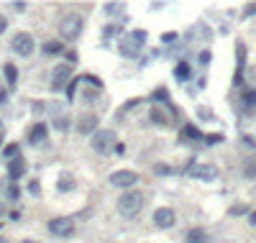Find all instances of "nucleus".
<instances>
[{
  "instance_id": "nucleus-41",
  "label": "nucleus",
  "mask_w": 256,
  "mask_h": 243,
  "mask_svg": "<svg viewBox=\"0 0 256 243\" xmlns=\"http://www.w3.org/2000/svg\"><path fill=\"white\" fill-rule=\"evenodd\" d=\"M249 223H251V225H256V213H249Z\"/></svg>"
},
{
  "instance_id": "nucleus-25",
  "label": "nucleus",
  "mask_w": 256,
  "mask_h": 243,
  "mask_svg": "<svg viewBox=\"0 0 256 243\" xmlns=\"http://www.w3.org/2000/svg\"><path fill=\"white\" fill-rule=\"evenodd\" d=\"M174 169L169 167V164H164V161H159V164H154V174H159V177H169Z\"/></svg>"
},
{
  "instance_id": "nucleus-33",
  "label": "nucleus",
  "mask_w": 256,
  "mask_h": 243,
  "mask_svg": "<svg viewBox=\"0 0 256 243\" xmlns=\"http://www.w3.org/2000/svg\"><path fill=\"white\" fill-rule=\"evenodd\" d=\"M64 54H67V64L72 67V64L77 62V51H64Z\"/></svg>"
},
{
  "instance_id": "nucleus-22",
  "label": "nucleus",
  "mask_w": 256,
  "mask_h": 243,
  "mask_svg": "<svg viewBox=\"0 0 256 243\" xmlns=\"http://www.w3.org/2000/svg\"><path fill=\"white\" fill-rule=\"evenodd\" d=\"M200 136L203 133H200L197 126H185L182 128V138H187V141H200Z\"/></svg>"
},
{
  "instance_id": "nucleus-8",
  "label": "nucleus",
  "mask_w": 256,
  "mask_h": 243,
  "mask_svg": "<svg viewBox=\"0 0 256 243\" xmlns=\"http://www.w3.org/2000/svg\"><path fill=\"white\" fill-rule=\"evenodd\" d=\"M136 182H139V174L133 172V169H118V172L110 174V184H113V187H120L123 192L131 190Z\"/></svg>"
},
{
  "instance_id": "nucleus-35",
  "label": "nucleus",
  "mask_w": 256,
  "mask_h": 243,
  "mask_svg": "<svg viewBox=\"0 0 256 243\" xmlns=\"http://www.w3.org/2000/svg\"><path fill=\"white\" fill-rule=\"evenodd\" d=\"M113 151H116V156H123V154H126V146H123V143H116Z\"/></svg>"
},
{
  "instance_id": "nucleus-2",
  "label": "nucleus",
  "mask_w": 256,
  "mask_h": 243,
  "mask_svg": "<svg viewBox=\"0 0 256 243\" xmlns=\"http://www.w3.org/2000/svg\"><path fill=\"white\" fill-rule=\"evenodd\" d=\"M143 44H146V31L133 28V31H128V34H123V39H120V54L128 57V59H136Z\"/></svg>"
},
{
  "instance_id": "nucleus-38",
  "label": "nucleus",
  "mask_w": 256,
  "mask_h": 243,
  "mask_svg": "<svg viewBox=\"0 0 256 243\" xmlns=\"http://www.w3.org/2000/svg\"><path fill=\"white\" fill-rule=\"evenodd\" d=\"M200 118H205V120H210L213 115H210V110L208 108H200Z\"/></svg>"
},
{
  "instance_id": "nucleus-9",
  "label": "nucleus",
  "mask_w": 256,
  "mask_h": 243,
  "mask_svg": "<svg viewBox=\"0 0 256 243\" xmlns=\"http://www.w3.org/2000/svg\"><path fill=\"white\" fill-rule=\"evenodd\" d=\"M187 174L195 177V179H203V182H213V179H218V167L215 164H192L187 169Z\"/></svg>"
},
{
  "instance_id": "nucleus-19",
  "label": "nucleus",
  "mask_w": 256,
  "mask_h": 243,
  "mask_svg": "<svg viewBox=\"0 0 256 243\" xmlns=\"http://www.w3.org/2000/svg\"><path fill=\"white\" fill-rule=\"evenodd\" d=\"M190 74H192V69H190V64H187V62H180L174 67V77L180 82H187V80H190Z\"/></svg>"
},
{
  "instance_id": "nucleus-11",
  "label": "nucleus",
  "mask_w": 256,
  "mask_h": 243,
  "mask_svg": "<svg viewBox=\"0 0 256 243\" xmlns=\"http://www.w3.org/2000/svg\"><path fill=\"white\" fill-rule=\"evenodd\" d=\"M74 131H77L80 136H93L95 131H97V115H93V113H82L80 118H77Z\"/></svg>"
},
{
  "instance_id": "nucleus-21",
  "label": "nucleus",
  "mask_w": 256,
  "mask_h": 243,
  "mask_svg": "<svg viewBox=\"0 0 256 243\" xmlns=\"http://www.w3.org/2000/svg\"><path fill=\"white\" fill-rule=\"evenodd\" d=\"M149 115H151V123H157V126H169V123H172V120L166 118L159 108H151V113H149Z\"/></svg>"
},
{
  "instance_id": "nucleus-3",
  "label": "nucleus",
  "mask_w": 256,
  "mask_h": 243,
  "mask_svg": "<svg viewBox=\"0 0 256 243\" xmlns=\"http://www.w3.org/2000/svg\"><path fill=\"white\" fill-rule=\"evenodd\" d=\"M82 31H85V18H82V13H67L59 21V34H62L64 41H77Z\"/></svg>"
},
{
  "instance_id": "nucleus-12",
  "label": "nucleus",
  "mask_w": 256,
  "mask_h": 243,
  "mask_svg": "<svg viewBox=\"0 0 256 243\" xmlns=\"http://www.w3.org/2000/svg\"><path fill=\"white\" fill-rule=\"evenodd\" d=\"M47 133H49V126L44 123V120H39V123H33L28 131V143L31 146H39V143L47 141Z\"/></svg>"
},
{
  "instance_id": "nucleus-31",
  "label": "nucleus",
  "mask_w": 256,
  "mask_h": 243,
  "mask_svg": "<svg viewBox=\"0 0 256 243\" xmlns=\"http://www.w3.org/2000/svg\"><path fill=\"white\" fill-rule=\"evenodd\" d=\"M28 192L33 195V197H39V192H41V187H39V182L33 179V182H28Z\"/></svg>"
},
{
  "instance_id": "nucleus-6",
  "label": "nucleus",
  "mask_w": 256,
  "mask_h": 243,
  "mask_svg": "<svg viewBox=\"0 0 256 243\" xmlns=\"http://www.w3.org/2000/svg\"><path fill=\"white\" fill-rule=\"evenodd\" d=\"M113 146H116V131H110V128H97L95 133H93V149H95L97 154H108Z\"/></svg>"
},
{
  "instance_id": "nucleus-14",
  "label": "nucleus",
  "mask_w": 256,
  "mask_h": 243,
  "mask_svg": "<svg viewBox=\"0 0 256 243\" xmlns=\"http://www.w3.org/2000/svg\"><path fill=\"white\" fill-rule=\"evenodd\" d=\"M236 57H238V69H236L233 82L241 85L243 82V67H246V46H243V41H236Z\"/></svg>"
},
{
  "instance_id": "nucleus-23",
  "label": "nucleus",
  "mask_w": 256,
  "mask_h": 243,
  "mask_svg": "<svg viewBox=\"0 0 256 243\" xmlns=\"http://www.w3.org/2000/svg\"><path fill=\"white\" fill-rule=\"evenodd\" d=\"M3 69H5V80H8V85H10V87H13V85L18 82V69L13 67V64H5V67H3Z\"/></svg>"
},
{
  "instance_id": "nucleus-36",
  "label": "nucleus",
  "mask_w": 256,
  "mask_h": 243,
  "mask_svg": "<svg viewBox=\"0 0 256 243\" xmlns=\"http://www.w3.org/2000/svg\"><path fill=\"white\" fill-rule=\"evenodd\" d=\"M13 8H16V10H21V13H23V10H26L28 5H26V0H16V3H13Z\"/></svg>"
},
{
  "instance_id": "nucleus-37",
  "label": "nucleus",
  "mask_w": 256,
  "mask_h": 243,
  "mask_svg": "<svg viewBox=\"0 0 256 243\" xmlns=\"http://www.w3.org/2000/svg\"><path fill=\"white\" fill-rule=\"evenodd\" d=\"M174 39H177L174 31H169V34H164V36H162V41H164V44H169V41H174Z\"/></svg>"
},
{
  "instance_id": "nucleus-4",
  "label": "nucleus",
  "mask_w": 256,
  "mask_h": 243,
  "mask_svg": "<svg viewBox=\"0 0 256 243\" xmlns=\"http://www.w3.org/2000/svg\"><path fill=\"white\" fill-rule=\"evenodd\" d=\"M10 49H13L18 57H31L33 49H36V41H33V36L28 34V31H18V34L13 36V41H10Z\"/></svg>"
},
{
  "instance_id": "nucleus-26",
  "label": "nucleus",
  "mask_w": 256,
  "mask_h": 243,
  "mask_svg": "<svg viewBox=\"0 0 256 243\" xmlns=\"http://www.w3.org/2000/svg\"><path fill=\"white\" fill-rule=\"evenodd\" d=\"M103 10H105L108 16H116L118 10H126V5H123V3H105V5H103Z\"/></svg>"
},
{
  "instance_id": "nucleus-20",
  "label": "nucleus",
  "mask_w": 256,
  "mask_h": 243,
  "mask_svg": "<svg viewBox=\"0 0 256 243\" xmlns=\"http://www.w3.org/2000/svg\"><path fill=\"white\" fill-rule=\"evenodd\" d=\"M241 103H243V110H254L256 108V90H246L241 95Z\"/></svg>"
},
{
  "instance_id": "nucleus-32",
  "label": "nucleus",
  "mask_w": 256,
  "mask_h": 243,
  "mask_svg": "<svg viewBox=\"0 0 256 243\" xmlns=\"http://www.w3.org/2000/svg\"><path fill=\"white\" fill-rule=\"evenodd\" d=\"M8 197H10V200H21V190H18V187H10V190H8Z\"/></svg>"
},
{
  "instance_id": "nucleus-44",
  "label": "nucleus",
  "mask_w": 256,
  "mask_h": 243,
  "mask_svg": "<svg viewBox=\"0 0 256 243\" xmlns=\"http://www.w3.org/2000/svg\"><path fill=\"white\" fill-rule=\"evenodd\" d=\"M0 243H10V241H8V238H0Z\"/></svg>"
},
{
  "instance_id": "nucleus-7",
  "label": "nucleus",
  "mask_w": 256,
  "mask_h": 243,
  "mask_svg": "<svg viewBox=\"0 0 256 243\" xmlns=\"http://www.w3.org/2000/svg\"><path fill=\"white\" fill-rule=\"evenodd\" d=\"M49 230H51V236H57V238H70L74 233V220L72 218H51L49 220Z\"/></svg>"
},
{
  "instance_id": "nucleus-15",
  "label": "nucleus",
  "mask_w": 256,
  "mask_h": 243,
  "mask_svg": "<svg viewBox=\"0 0 256 243\" xmlns=\"http://www.w3.org/2000/svg\"><path fill=\"white\" fill-rule=\"evenodd\" d=\"M41 54H44V57H57V54H64V41H44L41 44Z\"/></svg>"
},
{
  "instance_id": "nucleus-34",
  "label": "nucleus",
  "mask_w": 256,
  "mask_h": 243,
  "mask_svg": "<svg viewBox=\"0 0 256 243\" xmlns=\"http://www.w3.org/2000/svg\"><path fill=\"white\" fill-rule=\"evenodd\" d=\"M200 64H210V51H200Z\"/></svg>"
},
{
  "instance_id": "nucleus-17",
  "label": "nucleus",
  "mask_w": 256,
  "mask_h": 243,
  "mask_svg": "<svg viewBox=\"0 0 256 243\" xmlns=\"http://www.w3.org/2000/svg\"><path fill=\"white\" fill-rule=\"evenodd\" d=\"M54 128H57L59 133H67V131L72 128V123H70V115H64V113H57V115H54Z\"/></svg>"
},
{
  "instance_id": "nucleus-18",
  "label": "nucleus",
  "mask_w": 256,
  "mask_h": 243,
  "mask_svg": "<svg viewBox=\"0 0 256 243\" xmlns=\"http://www.w3.org/2000/svg\"><path fill=\"white\" fill-rule=\"evenodd\" d=\"M74 187H77V182L72 179V174H62L59 177V182H57V190L59 192H72Z\"/></svg>"
},
{
  "instance_id": "nucleus-5",
  "label": "nucleus",
  "mask_w": 256,
  "mask_h": 243,
  "mask_svg": "<svg viewBox=\"0 0 256 243\" xmlns=\"http://www.w3.org/2000/svg\"><path fill=\"white\" fill-rule=\"evenodd\" d=\"M70 82H72V67L67 62L57 64V67L51 69V90L54 92H62L64 87H70Z\"/></svg>"
},
{
  "instance_id": "nucleus-24",
  "label": "nucleus",
  "mask_w": 256,
  "mask_h": 243,
  "mask_svg": "<svg viewBox=\"0 0 256 243\" xmlns=\"http://www.w3.org/2000/svg\"><path fill=\"white\" fill-rule=\"evenodd\" d=\"M18 151H21V146H18V143H8V146L3 149V156L10 161V159H16V156H18Z\"/></svg>"
},
{
  "instance_id": "nucleus-28",
  "label": "nucleus",
  "mask_w": 256,
  "mask_h": 243,
  "mask_svg": "<svg viewBox=\"0 0 256 243\" xmlns=\"http://www.w3.org/2000/svg\"><path fill=\"white\" fill-rule=\"evenodd\" d=\"M243 177H246V179H256V161H246V167H243Z\"/></svg>"
},
{
  "instance_id": "nucleus-39",
  "label": "nucleus",
  "mask_w": 256,
  "mask_h": 243,
  "mask_svg": "<svg viewBox=\"0 0 256 243\" xmlns=\"http://www.w3.org/2000/svg\"><path fill=\"white\" fill-rule=\"evenodd\" d=\"M5 28H8V18H5V16H0V34H3Z\"/></svg>"
},
{
  "instance_id": "nucleus-42",
  "label": "nucleus",
  "mask_w": 256,
  "mask_h": 243,
  "mask_svg": "<svg viewBox=\"0 0 256 243\" xmlns=\"http://www.w3.org/2000/svg\"><path fill=\"white\" fill-rule=\"evenodd\" d=\"M5 215V207H3V202H0V218H3Z\"/></svg>"
},
{
  "instance_id": "nucleus-45",
  "label": "nucleus",
  "mask_w": 256,
  "mask_h": 243,
  "mask_svg": "<svg viewBox=\"0 0 256 243\" xmlns=\"http://www.w3.org/2000/svg\"><path fill=\"white\" fill-rule=\"evenodd\" d=\"M23 243H39V241H23Z\"/></svg>"
},
{
  "instance_id": "nucleus-10",
  "label": "nucleus",
  "mask_w": 256,
  "mask_h": 243,
  "mask_svg": "<svg viewBox=\"0 0 256 243\" xmlns=\"http://www.w3.org/2000/svg\"><path fill=\"white\" fill-rule=\"evenodd\" d=\"M177 223V213L172 207H159V210H154V225L166 230V228H172Z\"/></svg>"
},
{
  "instance_id": "nucleus-1",
  "label": "nucleus",
  "mask_w": 256,
  "mask_h": 243,
  "mask_svg": "<svg viewBox=\"0 0 256 243\" xmlns=\"http://www.w3.org/2000/svg\"><path fill=\"white\" fill-rule=\"evenodd\" d=\"M143 207V192L139 190H126L118 197V213L123 218H136Z\"/></svg>"
},
{
  "instance_id": "nucleus-27",
  "label": "nucleus",
  "mask_w": 256,
  "mask_h": 243,
  "mask_svg": "<svg viewBox=\"0 0 256 243\" xmlns=\"http://www.w3.org/2000/svg\"><path fill=\"white\" fill-rule=\"evenodd\" d=\"M120 31H123V28H120L118 23H113V26H105V28H103V36H105V39H113V36L120 34Z\"/></svg>"
},
{
  "instance_id": "nucleus-40",
  "label": "nucleus",
  "mask_w": 256,
  "mask_h": 243,
  "mask_svg": "<svg viewBox=\"0 0 256 243\" xmlns=\"http://www.w3.org/2000/svg\"><path fill=\"white\" fill-rule=\"evenodd\" d=\"M0 103H3V105L8 103V92H5V90H0Z\"/></svg>"
},
{
  "instance_id": "nucleus-29",
  "label": "nucleus",
  "mask_w": 256,
  "mask_h": 243,
  "mask_svg": "<svg viewBox=\"0 0 256 243\" xmlns=\"http://www.w3.org/2000/svg\"><path fill=\"white\" fill-rule=\"evenodd\" d=\"M228 213H231V215H243V213H249V207H246V205H233Z\"/></svg>"
},
{
  "instance_id": "nucleus-13",
  "label": "nucleus",
  "mask_w": 256,
  "mask_h": 243,
  "mask_svg": "<svg viewBox=\"0 0 256 243\" xmlns=\"http://www.w3.org/2000/svg\"><path fill=\"white\" fill-rule=\"evenodd\" d=\"M26 169H28V164H26L23 156H16V159H10V161H8V177H10L13 182H18L21 177L26 174Z\"/></svg>"
},
{
  "instance_id": "nucleus-30",
  "label": "nucleus",
  "mask_w": 256,
  "mask_h": 243,
  "mask_svg": "<svg viewBox=\"0 0 256 243\" xmlns=\"http://www.w3.org/2000/svg\"><path fill=\"white\" fill-rule=\"evenodd\" d=\"M154 100H169V92H166L164 87H159V90L154 92Z\"/></svg>"
},
{
  "instance_id": "nucleus-46",
  "label": "nucleus",
  "mask_w": 256,
  "mask_h": 243,
  "mask_svg": "<svg viewBox=\"0 0 256 243\" xmlns=\"http://www.w3.org/2000/svg\"><path fill=\"white\" fill-rule=\"evenodd\" d=\"M0 143H3V133H0Z\"/></svg>"
},
{
  "instance_id": "nucleus-43",
  "label": "nucleus",
  "mask_w": 256,
  "mask_h": 243,
  "mask_svg": "<svg viewBox=\"0 0 256 243\" xmlns=\"http://www.w3.org/2000/svg\"><path fill=\"white\" fill-rule=\"evenodd\" d=\"M251 80H254V82H256V67H254V69H251Z\"/></svg>"
},
{
  "instance_id": "nucleus-16",
  "label": "nucleus",
  "mask_w": 256,
  "mask_h": 243,
  "mask_svg": "<svg viewBox=\"0 0 256 243\" xmlns=\"http://www.w3.org/2000/svg\"><path fill=\"white\" fill-rule=\"evenodd\" d=\"M185 243H210V236L205 233L203 228H192V230H187Z\"/></svg>"
}]
</instances>
